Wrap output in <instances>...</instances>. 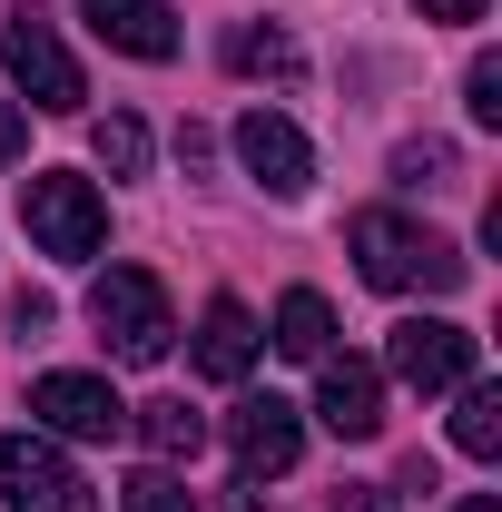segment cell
<instances>
[{
  "instance_id": "6da1fadb",
  "label": "cell",
  "mask_w": 502,
  "mask_h": 512,
  "mask_svg": "<svg viewBox=\"0 0 502 512\" xmlns=\"http://www.w3.org/2000/svg\"><path fill=\"white\" fill-rule=\"evenodd\" d=\"M345 247H355V266H365V286H384V296H453L463 276H473V256L453 247V237H434V227H414V217H394V207H365L355 227H345Z\"/></svg>"
},
{
  "instance_id": "7a4b0ae2",
  "label": "cell",
  "mask_w": 502,
  "mask_h": 512,
  "mask_svg": "<svg viewBox=\"0 0 502 512\" xmlns=\"http://www.w3.org/2000/svg\"><path fill=\"white\" fill-rule=\"evenodd\" d=\"M89 325H99V345H109L119 365H158V355L178 345V316H168V286H158L148 266H109V276L89 286Z\"/></svg>"
},
{
  "instance_id": "3957f363",
  "label": "cell",
  "mask_w": 502,
  "mask_h": 512,
  "mask_svg": "<svg viewBox=\"0 0 502 512\" xmlns=\"http://www.w3.org/2000/svg\"><path fill=\"white\" fill-rule=\"evenodd\" d=\"M20 227L40 237V256L79 266V256H99V237H109V207H99V188H89V178L40 168V178H20Z\"/></svg>"
},
{
  "instance_id": "277c9868",
  "label": "cell",
  "mask_w": 502,
  "mask_h": 512,
  "mask_svg": "<svg viewBox=\"0 0 502 512\" xmlns=\"http://www.w3.org/2000/svg\"><path fill=\"white\" fill-rule=\"evenodd\" d=\"M0 69H10V79H20V99H30V109H50V119H69V109L89 99L79 60L60 50V30H50L40 10H10V20H0Z\"/></svg>"
},
{
  "instance_id": "5b68a950",
  "label": "cell",
  "mask_w": 502,
  "mask_h": 512,
  "mask_svg": "<svg viewBox=\"0 0 502 512\" xmlns=\"http://www.w3.org/2000/svg\"><path fill=\"white\" fill-rule=\"evenodd\" d=\"M0 503L10 512H99L79 463L60 444H40V434H0Z\"/></svg>"
},
{
  "instance_id": "8992f818",
  "label": "cell",
  "mask_w": 502,
  "mask_h": 512,
  "mask_svg": "<svg viewBox=\"0 0 502 512\" xmlns=\"http://www.w3.org/2000/svg\"><path fill=\"white\" fill-rule=\"evenodd\" d=\"M473 335L463 325H443V316H404L394 335H384V365H394V384H414V394H453V384L473 375Z\"/></svg>"
},
{
  "instance_id": "52a82bcc",
  "label": "cell",
  "mask_w": 502,
  "mask_h": 512,
  "mask_svg": "<svg viewBox=\"0 0 502 512\" xmlns=\"http://www.w3.org/2000/svg\"><path fill=\"white\" fill-rule=\"evenodd\" d=\"M315 424L335 444H375L384 434V375L365 355H315Z\"/></svg>"
},
{
  "instance_id": "ba28073f",
  "label": "cell",
  "mask_w": 502,
  "mask_h": 512,
  "mask_svg": "<svg viewBox=\"0 0 502 512\" xmlns=\"http://www.w3.org/2000/svg\"><path fill=\"white\" fill-rule=\"evenodd\" d=\"M30 414H40L50 434H69V444H119V434H128V404L99 375H69V365L30 384Z\"/></svg>"
},
{
  "instance_id": "9c48e42d",
  "label": "cell",
  "mask_w": 502,
  "mask_h": 512,
  "mask_svg": "<svg viewBox=\"0 0 502 512\" xmlns=\"http://www.w3.org/2000/svg\"><path fill=\"white\" fill-rule=\"evenodd\" d=\"M237 158H247V178L266 197H306L315 188V148H306V128L286 119V109H247L237 119Z\"/></svg>"
},
{
  "instance_id": "30bf717a",
  "label": "cell",
  "mask_w": 502,
  "mask_h": 512,
  "mask_svg": "<svg viewBox=\"0 0 502 512\" xmlns=\"http://www.w3.org/2000/svg\"><path fill=\"white\" fill-rule=\"evenodd\" d=\"M227 453H237V473H286L296 453H306V424H296V404L286 394H247L237 414H227Z\"/></svg>"
},
{
  "instance_id": "8fae6325",
  "label": "cell",
  "mask_w": 502,
  "mask_h": 512,
  "mask_svg": "<svg viewBox=\"0 0 502 512\" xmlns=\"http://www.w3.org/2000/svg\"><path fill=\"white\" fill-rule=\"evenodd\" d=\"M79 20L128 50V60H178V20H168V0H79Z\"/></svg>"
},
{
  "instance_id": "7c38bea8",
  "label": "cell",
  "mask_w": 502,
  "mask_h": 512,
  "mask_svg": "<svg viewBox=\"0 0 502 512\" xmlns=\"http://www.w3.org/2000/svg\"><path fill=\"white\" fill-rule=\"evenodd\" d=\"M256 345H266L256 316L237 306V296H217V306L197 316V375H207V384H247L256 375Z\"/></svg>"
},
{
  "instance_id": "4fadbf2b",
  "label": "cell",
  "mask_w": 502,
  "mask_h": 512,
  "mask_svg": "<svg viewBox=\"0 0 502 512\" xmlns=\"http://www.w3.org/2000/svg\"><path fill=\"white\" fill-rule=\"evenodd\" d=\"M128 424L148 434V453H158V463H197V444H207V414H197L188 394H158V404H138Z\"/></svg>"
},
{
  "instance_id": "5bb4252c",
  "label": "cell",
  "mask_w": 502,
  "mask_h": 512,
  "mask_svg": "<svg viewBox=\"0 0 502 512\" xmlns=\"http://www.w3.org/2000/svg\"><path fill=\"white\" fill-rule=\"evenodd\" d=\"M276 355H296V365H315V355H335V306L315 296V286H296L286 306H276V335H266Z\"/></svg>"
},
{
  "instance_id": "9a60e30c",
  "label": "cell",
  "mask_w": 502,
  "mask_h": 512,
  "mask_svg": "<svg viewBox=\"0 0 502 512\" xmlns=\"http://www.w3.org/2000/svg\"><path fill=\"white\" fill-rule=\"evenodd\" d=\"M453 453H473V463L502 453V384H483V375L453 384Z\"/></svg>"
},
{
  "instance_id": "2e32d148",
  "label": "cell",
  "mask_w": 502,
  "mask_h": 512,
  "mask_svg": "<svg viewBox=\"0 0 502 512\" xmlns=\"http://www.w3.org/2000/svg\"><path fill=\"white\" fill-rule=\"evenodd\" d=\"M89 158H99L109 178H138V168H148V128L128 119V109H109V119L89 128Z\"/></svg>"
},
{
  "instance_id": "e0dca14e",
  "label": "cell",
  "mask_w": 502,
  "mask_h": 512,
  "mask_svg": "<svg viewBox=\"0 0 502 512\" xmlns=\"http://www.w3.org/2000/svg\"><path fill=\"white\" fill-rule=\"evenodd\" d=\"M227 60L247 69V79H296V40H286V30H237V40H227Z\"/></svg>"
},
{
  "instance_id": "ac0fdd59",
  "label": "cell",
  "mask_w": 502,
  "mask_h": 512,
  "mask_svg": "<svg viewBox=\"0 0 502 512\" xmlns=\"http://www.w3.org/2000/svg\"><path fill=\"white\" fill-rule=\"evenodd\" d=\"M463 109H473V128H502V60L493 50L463 69Z\"/></svg>"
},
{
  "instance_id": "d6986e66",
  "label": "cell",
  "mask_w": 502,
  "mask_h": 512,
  "mask_svg": "<svg viewBox=\"0 0 502 512\" xmlns=\"http://www.w3.org/2000/svg\"><path fill=\"white\" fill-rule=\"evenodd\" d=\"M128 512H197V493L178 473H138V483H128Z\"/></svg>"
},
{
  "instance_id": "ffe728a7",
  "label": "cell",
  "mask_w": 502,
  "mask_h": 512,
  "mask_svg": "<svg viewBox=\"0 0 502 512\" xmlns=\"http://www.w3.org/2000/svg\"><path fill=\"white\" fill-rule=\"evenodd\" d=\"M394 178H404V188H443V178H453V148H443V138L404 148V158H394Z\"/></svg>"
},
{
  "instance_id": "44dd1931",
  "label": "cell",
  "mask_w": 502,
  "mask_h": 512,
  "mask_svg": "<svg viewBox=\"0 0 502 512\" xmlns=\"http://www.w3.org/2000/svg\"><path fill=\"white\" fill-rule=\"evenodd\" d=\"M20 148H30V119H20V99H0V168H10Z\"/></svg>"
},
{
  "instance_id": "7402d4cb",
  "label": "cell",
  "mask_w": 502,
  "mask_h": 512,
  "mask_svg": "<svg viewBox=\"0 0 502 512\" xmlns=\"http://www.w3.org/2000/svg\"><path fill=\"white\" fill-rule=\"evenodd\" d=\"M493 0H424V20H483Z\"/></svg>"
},
{
  "instance_id": "603a6c76",
  "label": "cell",
  "mask_w": 502,
  "mask_h": 512,
  "mask_svg": "<svg viewBox=\"0 0 502 512\" xmlns=\"http://www.w3.org/2000/svg\"><path fill=\"white\" fill-rule=\"evenodd\" d=\"M345 512H394V503H384L375 483H355V503H345Z\"/></svg>"
},
{
  "instance_id": "cb8c5ba5",
  "label": "cell",
  "mask_w": 502,
  "mask_h": 512,
  "mask_svg": "<svg viewBox=\"0 0 502 512\" xmlns=\"http://www.w3.org/2000/svg\"><path fill=\"white\" fill-rule=\"evenodd\" d=\"M453 512H502V503H493V493H473V503H453Z\"/></svg>"
}]
</instances>
